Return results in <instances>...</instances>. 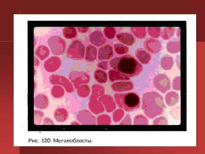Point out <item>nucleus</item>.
<instances>
[{
    "label": "nucleus",
    "mask_w": 205,
    "mask_h": 154,
    "mask_svg": "<svg viewBox=\"0 0 205 154\" xmlns=\"http://www.w3.org/2000/svg\"><path fill=\"white\" fill-rule=\"evenodd\" d=\"M142 107L145 115L151 119L162 114L166 108L163 96L155 91L143 94Z\"/></svg>",
    "instance_id": "nucleus-2"
},
{
    "label": "nucleus",
    "mask_w": 205,
    "mask_h": 154,
    "mask_svg": "<svg viewBox=\"0 0 205 154\" xmlns=\"http://www.w3.org/2000/svg\"><path fill=\"white\" fill-rule=\"evenodd\" d=\"M175 29L173 27H166L164 28L161 35V38L165 40L170 39L174 35Z\"/></svg>",
    "instance_id": "nucleus-27"
},
{
    "label": "nucleus",
    "mask_w": 205,
    "mask_h": 154,
    "mask_svg": "<svg viewBox=\"0 0 205 154\" xmlns=\"http://www.w3.org/2000/svg\"><path fill=\"white\" fill-rule=\"evenodd\" d=\"M133 123L134 125H147L148 121L147 118L142 114L136 115L134 118Z\"/></svg>",
    "instance_id": "nucleus-31"
},
{
    "label": "nucleus",
    "mask_w": 205,
    "mask_h": 154,
    "mask_svg": "<svg viewBox=\"0 0 205 154\" xmlns=\"http://www.w3.org/2000/svg\"><path fill=\"white\" fill-rule=\"evenodd\" d=\"M167 48L169 52L171 53H176L180 50V41L169 42L167 45Z\"/></svg>",
    "instance_id": "nucleus-25"
},
{
    "label": "nucleus",
    "mask_w": 205,
    "mask_h": 154,
    "mask_svg": "<svg viewBox=\"0 0 205 154\" xmlns=\"http://www.w3.org/2000/svg\"><path fill=\"white\" fill-rule=\"evenodd\" d=\"M131 30L133 34L138 38L142 39L146 35V28L144 27H132Z\"/></svg>",
    "instance_id": "nucleus-26"
},
{
    "label": "nucleus",
    "mask_w": 205,
    "mask_h": 154,
    "mask_svg": "<svg viewBox=\"0 0 205 154\" xmlns=\"http://www.w3.org/2000/svg\"><path fill=\"white\" fill-rule=\"evenodd\" d=\"M113 55L112 47L110 45L106 44L99 49L98 58L100 60H108L112 57Z\"/></svg>",
    "instance_id": "nucleus-13"
},
{
    "label": "nucleus",
    "mask_w": 205,
    "mask_h": 154,
    "mask_svg": "<svg viewBox=\"0 0 205 154\" xmlns=\"http://www.w3.org/2000/svg\"><path fill=\"white\" fill-rule=\"evenodd\" d=\"M49 81L51 84L63 86L68 92L71 93L73 91V88L71 83L64 76L56 74H52L50 76Z\"/></svg>",
    "instance_id": "nucleus-8"
},
{
    "label": "nucleus",
    "mask_w": 205,
    "mask_h": 154,
    "mask_svg": "<svg viewBox=\"0 0 205 154\" xmlns=\"http://www.w3.org/2000/svg\"><path fill=\"white\" fill-rule=\"evenodd\" d=\"M48 44L52 53L54 55H62L65 51L66 42L60 37L57 36L52 37L49 40Z\"/></svg>",
    "instance_id": "nucleus-5"
},
{
    "label": "nucleus",
    "mask_w": 205,
    "mask_h": 154,
    "mask_svg": "<svg viewBox=\"0 0 205 154\" xmlns=\"http://www.w3.org/2000/svg\"><path fill=\"white\" fill-rule=\"evenodd\" d=\"M98 67L102 70H106L108 67V62L107 61H102L99 62L97 65Z\"/></svg>",
    "instance_id": "nucleus-40"
},
{
    "label": "nucleus",
    "mask_w": 205,
    "mask_h": 154,
    "mask_svg": "<svg viewBox=\"0 0 205 154\" xmlns=\"http://www.w3.org/2000/svg\"><path fill=\"white\" fill-rule=\"evenodd\" d=\"M52 92L53 95L56 97L61 96L64 93V90L62 87L57 85L53 87Z\"/></svg>",
    "instance_id": "nucleus-35"
},
{
    "label": "nucleus",
    "mask_w": 205,
    "mask_h": 154,
    "mask_svg": "<svg viewBox=\"0 0 205 154\" xmlns=\"http://www.w3.org/2000/svg\"><path fill=\"white\" fill-rule=\"evenodd\" d=\"M77 28L79 32L82 33H85L89 30V28L87 27H79Z\"/></svg>",
    "instance_id": "nucleus-41"
},
{
    "label": "nucleus",
    "mask_w": 205,
    "mask_h": 154,
    "mask_svg": "<svg viewBox=\"0 0 205 154\" xmlns=\"http://www.w3.org/2000/svg\"><path fill=\"white\" fill-rule=\"evenodd\" d=\"M109 80L113 82L116 80H127L130 78L119 72L114 69L110 70L108 72Z\"/></svg>",
    "instance_id": "nucleus-17"
},
{
    "label": "nucleus",
    "mask_w": 205,
    "mask_h": 154,
    "mask_svg": "<svg viewBox=\"0 0 205 154\" xmlns=\"http://www.w3.org/2000/svg\"><path fill=\"white\" fill-rule=\"evenodd\" d=\"M147 32L150 36L157 38L161 34V28L160 27H149L147 29Z\"/></svg>",
    "instance_id": "nucleus-32"
},
{
    "label": "nucleus",
    "mask_w": 205,
    "mask_h": 154,
    "mask_svg": "<svg viewBox=\"0 0 205 154\" xmlns=\"http://www.w3.org/2000/svg\"><path fill=\"white\" fill-rule=\"evenodd\" d=\"M132 120L131 117L128 114L124 118L120 124L121 125L132 124Z\"/></svg>",
    "instance_id": "nucleus-39"
},
{
    "label": "nucleus",
    "mask_w": 205,
    "mask_h": 154,
    "mask_svg": "<svg viewBox=\"0 0 205 154\" xmlns=\"http://www.w3.org/2000/svg\"><path fill=\"white\" fill-rule=\"evenodd\" d=\"M98 118V122L99 124H109L111 120L110 117L107 115H102Z\"/></svg>",
    "instance_id": "nucleus-36"
},
{
    "label": "nucleus",
    "mask_w": 205,
    "mask_h": 154,
    "mask_svg": "<svg viewBox=\"0 0 205 154\" xmlns=\"http://www.w3.org/2000/svg\"><path fill=\"white\" fill-rule=\"evenodd\" d=\"M135 54L140 62L144 64H148L151 58L150 54L142 48H138L136 50Z\"/></svg>",
    "instance_id": "nucleus-15"
},
{
    "label": "nucleus",
    "mask_w": 205,
    "mask_h": 154,
    "mask_svg": "<svg viewBox=\"0 0 205 154\" xmlns=\"http://www.w3.org/2000/svg\"><path fill=\"white\" fill-rule=\"evenodd\" d=\"M172 86L173 89L179 90H180V77L177 76L173 80Z\"/></svg>",
    "instance_id": "nucleus-38"
},
{
    "label": "nucleus",
    "mask_w": 205,
    "mask_h": 154,
    "mask_svg": "<svg viewBox=\"0 0 205 154\" xmlns=\"http://www.w3.org/2000/svg\"><path fill=\"white\" fill-rule=\"evenodd\" d=\"M114 51L119 55H123L126 54L129 51L128 47L121 43H116L114 45Z\"/></svg>",
    "instance_id": "nucleus-30"
},
{
    "label": "nucleus",
    "mask_w": 205,
    "mask_h": 154,
    "mask_svg": "<svg viewBox=\"0 0 205 154\" xmlns=\"http://www.w3.org/2000/svg\"><path fill=\"white\" fill-rule=\"evenodd\" d=\"M36 54L40 59L44 60L48 56L49 50L46 46L40 47L35 51Z\"/></svg>",
    "instance_id": "nucleus-29"
},
{
    "label": "nucleus",
    "mask_w": 205,
    "mask_h": 154,
    "mask_svg": "<svg viewBox=\"0 0 205 154\" xmlns=\"http://www.w3.org/2000/svg\"><path fill=\"white\" fill-rule=\"evenodd\" d=\"M97 54V50L95 46L91 45L87 46L85 51V58L86 60L89 62L95 60Z\"/></svg>",
    "instance_id": "nucleus-19"
},
{
    "label": "nucleus",
    "mask_w": 205,
    "mask_h": 154,
    "mask_svg": "<svg viewBox=\"0 0 205 154\" xmlns=\"http://www.w3.org/2000/svg\"><path fill=\"white\" fill-rule=\"evenodd\" d=\"M167 120L164 116H161L155 119L153 121L154 125H167Z\"/></svg>",
    "instance_id": "nucleus-37"
},
{
    "label": "nucleus",
    "mask_w": 205,
    "mask_h": 154,
    "mask_svg": "<svg viewBox=\"0 0 205 154\" xmlns=\"http://www.w3.org/2000/svg\"><path fill=\"white\" fill-rule=\"evenodd\" d=\"M155 87L159 90L164 94L171 88V82L168 76L164 74H159L156 76L153 80Z\"/></svg>",
    "instance_id": "nucleus-7"
},
{
    "label": "nucleus",
    "mask_w": 205,
    "mask_h": 154,
    "mask_svg": "<svg viewBox=\"0 0 205 154\" xmlns=\"http://www.w3.org/2000/svg\"><path fill=\"white\" fill-rule=\"evenodd\" d=\"M99 100L104 106L107 112H112L116 108V104L113 98L110 95H103L100 97Z\"/></svg>",
    "instance_id": "nucleus-14"
},
{
    "label": "nucleus",
    "mask_w": 205,
    "mask_h": 154,
    "mask_svg": "<svg viewBox=\"0 0 205 154\" xmlns=\"http://www.w3.org/2000/svg\"><path fill=\"white\" fill-rule=\"evenodd\" d=\"M176 59V63L177 66H178L179 68V69H180V56H177Z\"/></svg>",
    "instance_id": "nucleus-42"
},
{
    "label": "nucleus",
    "mask_w": 205,
    "mask_h": 154,
    "mask_svg": "<svg viewBox=\"0 0 205 154\" xmlns=\"http://www.w3.org/2000/svg\"><path fill=\"white\" fill-rule=\"evenodd\" d=\"M61 64V60L57 56H52L47 59L44 63V68L47 71L52 72L57 70Z\"/></svg>",
    "instance_id": "nucleus-10"
},
{
    "label": "nucleus",
    "mask_w": 205,
    "mask_h": 154,
    "mask_svg": "<svg viewBox=\"0 0 205 154\" xmlns=\"http://www.w3.org/2000/svg\"><path fill=\"white\" fill-rule=\"evenodd\" d=\"M124 115V112L122 109H118L114 112L113 114V119L115 122L120 121Z\"/></svg>",
    "instance_id": "nucleus-33"
},
{
    "label": "nucleus",
    "mask_w": 205,
    "mask_h": 154,
    "mask_svg": "<svg viewBox=\"0 0 205 154\" xmlns=\"http://www.w3.org/2000/svg\"><path fill=\"white\" fill-rule=\"evenodd\" d=\"M85 49L82 42L79 40H75L68 46L66 50L67 58L73 60L83 59L85 54Z\"/></svg>",
    "instance_id": "nucleus-4"
},
{
    "label": "nucleus",
    "mask_w": 205,
    "mask_h": 154,
    "mask_svg": "<svg viewBox=\"0 0 205 154\" xmlns=\"http://www.w3.org/2000/svg\"><path fill=\"white\" fill-rule=\"evenodd\" d=\"M116 38L123 44L128 45H132L134 42V36L131 34L127 33H122L116 35Z\"/></svg>",
    "instance_id": "nucleus-16"
},
{
    "label": "nucleus",
    "mask_w": 205,
    "mask_h": 154,
    "mask_svg": "<svg viewBox=\"0 0 205 154\" xmlns=\"http://www.w3.org/2000/svg\"><path fill=\"white\" fill-rule=\"evenodd\" d=\"M77 34L76 29L73 27L64 28L63 30V37L66 39H70L75 38Z\"/></svg>",
    "instance_id": "nucleus-24"
},
{
    "label": "nucleus",
    "mask_w": 205,
    "mask_h": 154,
    "mask_svg": "<svg viewBox=\"0 0 205 154\" xmlns=\"http://www.w3.org/2000/svg\"><path fill=\"white\" fill-rule=\"evenodd\" d=\"M94 77L95 80L101 83H106L108 79L106 73L102 70L98 69L94 73Z\"/></svg>",
    "instance_id": "nucleus-23"
},
{
    "label": "nucleus",
    "mask_w": 205,
    "mask_h": 154,
    "mask_svg": "<svg viewBox=\"0 0 205 154\" xmlns=\"http://www.w3.org/2000/svg\"><path fill=\"white\" fill-rule=\"evenodd\" d=\"M110 64L113 69L130 78L139 75L143 70L142 64L130 55L114 58L110 61Z\"/></svg>",
    "instance_id": "nucleus-1"
},
{
    "label": "nucleus",
    "mask_w": 205,
    "mask_h": 154,
    "mask_svg": "<svg viewBox=\"0 0 205 154\" xmlns=\"http://www.w3.org/2000/svg\"><path fill=\"white\" fill-rule=\"evenodd\" d=\"M173 64V59L170 56L167 54L165 55L161 59V66L162 68L165 70L171 69Z\"/></svg>",
    "instance_id": "nucleus-22"
},
{
    "label": "nucleus",
    "mask_w": 205,
    "mask_h": 154,
    "mask_svg": "<svg viewBox=\"0 0 205 154\" xmlns=\"http://www.w3.org/2000/svg\"><path fill=\"white\" fill-rule=\"evenodd\" d=\"M114 97L117 106L126 112L133 111L138 109L140 106V98L135 93L116 94Z\"/></svg>",
    "instance_id": "nucleus-3"
},
{
    "label": "nucleus",
    "mask_w": 205,
    "mask_h": 154,
    "mask_svg": "<svg viewBox=\"0 0 205 154\" xmlns=\"http://www.w3.org/2000/svg\"><path fill=\"white\" fill-rule=\"evenodd\" d=\"M104 92V88L99 84H94L92 87V94L90 97V100L97 99L103 95Z\"/></svg>",
    "instance_id": "nucleus-21"
},
{
    "label": "nucleus",
    "mask_w": 205,
    "mask_h": 154,
    "mask_svg": "<svg viewBox=\"0 0 205 154\" xmlns=\"http://www.w3.org/2000/svg\"><path fill=\"white\" fill-rule=\"evenodd\" d=\"M69 78L75 88L83 84L88 83L90 76L87 72L79 71H72L69 74Z\"/></svg>",
    "instance_id": "nucleus-6"
},
{
    "label": "nucleus",
    "mask_w": 205,
    "mask_h": 154,
    "mask_svg": "<svg viewBox=\"0 0 205 154\" xmlns=\"http://www.w3.org/2000/svg\"><path fill=\"white\" fill-rule=\"evenodd\" d=\"M103 32L105 37L109 39L114 38L116 33L115 29L111 27H105L104 29Z\"/></svg>",
    "instance_id": "nucleus-34"
},
{
    "label": "nucleus",
    "mask_w": 205,
    "mask_h": 154,
    "mask_svg": "<svg viewBox=\"0 0 205 154\" xmlns=\"http://www.w3.org/2000/svg\"><path fill=\"white\" fill-rule=\"evenodd\" d=\"M144 45L145 49L149 53L156 54L161 50L162 45L159 40L152 38L146 39L144 42Z\"/></svg>",
    "instance_id": "nucleus-9"
},
{
    "label": "nucleus",
    "mask_w": 205,
    "mask_h": 154,
    "mask_svg": "<svg viewBox=\"0 0 205 154\" xmlns=\"http://www.w3.org/2000/svg\"><path fill=\"white\" fill-rule=\"evenodd\" d=\"M77 89L78 95L81 97H87L90 92L89 87L86 84L81 85L78 86Z\"/></svg>",
    "instance_id": "nucleus-28"
},
{
    "label": "nucleus",
    "mask_w": 205,
    "mask_h": 154,
    "mask_svg": "<svg viewBox=\"0 0 205 154\" xmlns=\"http://www.w3.org/2000/svg\"><path fill=\"white\" fill-rule=\"evenodd\" d=\"M89 40L92 44L97 46H102L106 41L102 32L97 30L93 32L90 34Z\"/></svg>",
    "instance_id": "nucleus-12"
},
{
    "label": "nucleus",
    "mask_w": 205,
    "mask_h": 154,
    "mask_svg": "<svg viewBox=\"0 0 205 154\" xmlns=\"http://www.w3.org/2000/svg\"><path fill=\"white\" fill-rule=\"evenodd\" d=\"M179 96L177 92L171 91L167 93L165 96V101L169 106H173L176 104L179 100Z\"/></svg>",
    "instance_id": "nucleus-18"
},
{
    "label": "nucleus",
    "mask_w": 205,
    "mask_h": 154,
    "mask_svg": "<svg viewBox=\"0 0 205 154\" xmlns=\"http://www.w3.org/2000/svg\"><path fill=\"white\" fill-rule=\"evenodd\" d=\"M90 110L96 114H99L103 112V106L101 102L99 100H90L89 103Z\"/></svg>",
    "instance_id": "nucleus-20"
},
{
    "label": "nucleus",
    "mask_w": 205,
    "mask_h": 154,
    "mask_svg": "<svg viewBox=\"0 0 205 154\" xmlns=\"http://www.w3.org/2000/svg\"><path fill=\"white\" fill-rule=\"evenodd\" d=\"M134 86L133 83L131 81H120L113 83L111 88L114 91L122 92L132 90Z\"/></svg>",
    "instance_id": "nucleus-11"
}]
</instances>
